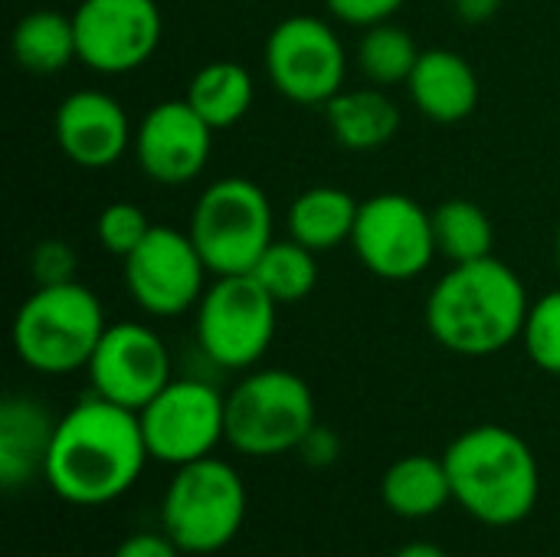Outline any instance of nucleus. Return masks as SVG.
Segmentation results:
<instances>
[{
    "instance_id": "nucleus-1",
    "label": "nucleus",
    "mask_w": 560,
    "mask_h": 557,
    "mask_svg": "<svg viewBox=\"0 0 560 557\" xmlns=\"http://www.w3.org/2000/svg\"><path fill=\"white\" fill-rule=\"evenodd\" d=\"M148 456L138 414L89 394L56 420L43 476L62 502L92 509L121 499Z\"/></svg>"
},
{
    "instance_id": "nucleus-2",
    "label": "nucleus",
    "mask_w": 560,
    "mask_h": 557,
    "mask_svg": "<svg viewBox=\"0 0 560 557\" xmlns=\"http://www.w3.org/2000/svg\"><path fill=\"white\" fill-rule=\"evenodd\" d=\"M528 292L518 272L495 259L450 266L427 295V328L436 345L463 358H489L522 338Z\"/></svg>"
},
{
    "instance_id": "nucleus-3",
    "label": "nucleus",
    "mask_w": 560,
    "mask_h": 557,
    "mask_svg": "<svg viewBox=\"0 0 560 557\" xmlns=\"http://www.w3.org/2000/svg\"><path fill=\"white\" fill-rule=\"evenodd\" d=\"M453 499L482 525L509 529L532 515L541 489L532 446L495 423L459 433L446 456Z\"/></svg>"
},
{
    "instance_id": "nucleus-4",
    "label": "nucleus",
    "mask_w": 560,
    "mask_h": 557,
    "mask_svg": "<svg viewBox=\"0 0 560 557\" xmlns=\"http://www.w3.org/2000/svg\"><path fill=\"white\" fill-rule=\"evenodd\" d=\"M105 328L98 295L79 279L36 286L13 315V351L36 374H72L89 368Z\"/></svg>"
},
{
    "instance_id": "nucleus-5",
    "label": "nucleus",
    "mask_w": 560,
    "mask_h": 557,
    "mask_svg": "<svg viewBox=\"0 0 560 557\" xmlns=\"http://www.w3.org/2000/svg\"><path fill=\"white\" fill-rule=\"evenodd\" d=\"M190 240L197 243L210 276L253 272L272 236V204L249 177H220L194 204Z\"/></svg>"
},
{
    "instance_id": "nucleus-6",
    "label": "nucleus",
    "mask_w": 560,
    "mask_h": 557,
    "mask_svg": "<svg viewBox=\"0 0 560 557\" xmlns=\"http://www.w3.org/2000/svg\"><path fill=\"white\" fill-rule=\"evenodd\" d=\"M315 423L312 387L292 371H253L226 394V443L243 456L299 450Z\"/></svg>"
},
{
    "instance_id": "nucleus-7",
    "label": "nucleus",
    "mask_w": 560,
    "mask_h": 557,
    "mask_svg": "<svg viewBox=\"0 0 560 557\" xmlns=\"http://www.w3.org/2000/svg\"><path fill=\"white\" fill-rule=\"evenodd\" d=\"M164 535L184 555L226 548L246 519V486L240 473L213 456L177 466L164 496Z\"/></svg>"
},
{
    "instance_id": "nucleus-8",
    "label": "nucleus",
    "mask_w": 560,
    "mask_h": 557,
    "mask_svg": "<svg viewBox=\"0 0 560 557\" xmlns=\"http://www.w3.org/2000/svg\"><path fill=\"white\" fill-rule=\"evenodd\" d=\"M194 312L200 351L226 371L253 368L276 338L279 302L256 282L253 272L213 276Z\"/></svg>"
},
{
    "instance_id": "nucleus-9",
    "label": "nucleus",
    "mask_w": 560,
    "mask_h": 557,
    "mask_svg": "<svg viewBox=\"0 0 560 557\" xmlns=\"http://www.w3.org/2000/svg\"><path fill=\"white\" fill-rule=\"evenodd\" d=\"M272 89L295 105H328L348 76V53L338 30L312 13L279 20L262 49Z\"/></svg>"
},
{
    "instance_id": "nucleus-10",
    "label": "nucleus",
    "mask_w": 560,
    "mask_h": 557,
    "mask_svg": "<svg viewBox=\"0 0 560 557\" xmlns=\"http://www.w3.org/2000/svg\"><path fill=\"white\" fill-rule=\"evenodd\" d=\"M351 250L371 276L410 282L440 256L433 213L407 194H374L358 207Z\"/></svg>"
},
{
    "instance_id": "nucleus-11",
    "label": "nucleus",
    "mask_w": 560,
    "mask_h": 557,
    "mask_svg": "<svg viewBox=\"0 0 560 557\" xmlns=\"http://www.w3.org/2000/svg\"><path fill=\"white\" fill-rule=\"evenodd\" d=\"M207 263L190 240V233L177 227H151L144 243L121 259V279L128 295L144 315L177 318L197 309L207 292Z\"/></svg>"
},
{
    "instance_id": "nucleus-12",
    "label": "nucleus",
    "mask_w": 560,
    "mask_h": 557,
    "mask_svg": "<svg viewBox=\"0 0 560 557\" xmlns=\"http://www.w3.org/2000/svg\"><path fill=\"white\" fill-rule=\"evenodd\" d=\"M148 453L158 463L184 466L213 453L226 440V397L207 381H171L138 410Z\"/></svg>"
},
{
    "instance_id": "nucleus-13",
    "label": "nucleus",
    "mask_w": 560,
    "mask_h": 557,
    "mask_svg": "<svg viewBox=\"0 0 560 557\" xmlns=\"http://www.w3.org/2000/svg\"><path fill=\"white\" fill-rule=\"evenodd\" d=\"M79 62L102 76L141 69L161 46L158 0H82L72 13Z\"/></svg>"
},
{
    "instance_id": "nucleus-14",
    "label": "nucleus",
    "mask_w": 560,
    "mask_h": 557,
    "mask_svg": "<svg viewBox=\"0 0 560 557\" xmlns=\"http://www.w3.org/2000/svg\"><path fill=\"white\" fill-rule=\"evenodd\" d=\"M85 371L92 381V394L135 414L174 381L164 338L141 322L108 325Z\"/></svg>"
},
{
    "instance_id": "nucleus-15",
    "label": "nucleus",
    "mask_w": 560,
    "mask_h": 557,
    "mask_svg": "<svg viewBox=\"0 0 560 557\" xmlns=\"http://www.w3.org/2000/svg\"><path fill=\"white\" fill-rule=\"evenodd\" d=\"M131 148L148 181L180 187L203 174L213 151V128L190 108L187 98H167L144 112Z\"/></svg>"
},
{
    "instance_id": "nucleus-16",
    "label": "nucleus",
    "mask_w": 560,
    "mask_h": 557,
    "mask_svg": "<svg viewBox=\"0 0 560 557\" xmlns=\"http://www.w3.org/2000/svg\"><path fill=\"white\" fill-rule=\"evenodd\" d=\"M59 151L85 171L112 167L135 144V131L121 102L102 89L69 92L52 118Z\"/></svg>"
},
{
    "instance_id": "nucleus-17",
    "label": "nucleus",
    "mask_w": 560,
    "mask_h": 557,
    "mask_svg": "<svg viewBox=\"0 0 560 557\" xmlns=\"http://www.w3.org/2000/svg\"><path fill=\"white\" fill-rule=\"evenodd\" d=\"M410 102L436 125H459L479 108V76L472 62L456 49H423L410 79Z\"/></svg>"
},
{
    "instance_id": "nucleus-18",
    "label": "nucleus",
    "mask_w": 560,
    "mask_h": 557,
    "mask_svg": "<svg viewBox=\"0 0 560 557\" xmlns=\"http://www.w3.org/2000/svg\"><path fill=\"white\" fill-rule=\"evenodd\" d=\"M56 433V420L33 397L10 394L0 404V483L16 492L36 473L46 469V453Z\"/></svg>"
},
{
    "instance_id": "nucleus-19",
    "label": "nucleus",
    "mask_w": 560,
    "mask_h": 557,
    "mask_svg": "<svg viewBox=\"0 0 560 557\" xmlns=\"http://www.w3.org/2000/svg\"><path fill=\"white\" fill-rule=\"evenodd\" d=\"M331 138L348 151H377L400 131V108L381 85L341 89L325 105Z\"/></svg>"
},
{
    "instance_id": "nucleus-20",
    "label": "nucleus",
    "mask_w": 560,
    "mask_h": 557,
    "mask_svg": "<svg viewBox=\"0 0 560 557\" xmlns=\"http://www.w3.org/2000/svg\"><path fill=\"white\" fill-rule=\"evenodd\" d=\"M184 98L213 131H220V128H233L249 115L256 98V82L243 62L213 59L190 76Z\"/></svg>"
},
{
    "instance_id": "nucleus-21",
    "label": "nucleus",
    "mask_w": 560,
    "mask_h": 557,
    "mask_svg": "<svg viewBox=\"0 0 560 557\" xmlns=\"http://www.w3.org/2000/svg\"><path fill=\"white\" fill-rule=\"evenodd\" d=\"M358 200L331 184L302 190L289 207V236L315 253H328L341 243H351Z\"/></svg>"
},
{
    "instance_id": "nucleus-22",
    "label": "nucleus",
    "mask_w": 560,
    "mask_h": 557,
    "mask_svg": "<svg viewBox=\"0 0 560 557\" xmlns=\"http://www.w3.org/2000/svg\"><path fill=\"white\" fill-rule=\"evenodd\" d=\"M10 53H13L16 66L33 76L62 72L69 62L79 59L72 16H66L59 10H30L13 26Z\"/></svg>"
},
{
    "instance_id": "nucleus-23",
    "label": "nucleus",
    "mask_w": 560,
    "mask_h": 557,
    "mask_svg": "<svg viewBox=\"0 0 560 557\" xmlns=\"http://www.w3.org/2000/svg\"><path fill=\"white\" fill-rule=\"evenodd\" d=\"M381 499L400 519H430V515H436L453 499L446 463L436 460V456H404V460H397L384 473Z\"/></svg>"
},
{
    "instance_id": "nucleus-24",
    "label": "nucleus",
    "mask_w": 560,
    "mask_h": 557,
    "mask_svg": "<svg viewBox=\"0 0 560 557\" xmlns=\"http://www.w3.org/2000/svg\"><path fill=\"white\" fill-rule=\"evenodd\" d=\"M433 213V236H436V253L450 259L453 266L459 263H476L492 256L495 246V227L492 217L466 197L443 200Z\"/></svg>"
},
{
    "instance_id": "nucleus-25",
    "label": "nucleus",
    "mask_w": 560,
    "mask_h": 557,
    "mask_svg": "<svg viewBox=\"0 0 560 557\" xmlns=\"http://www.w3.org/2000/svg\"><path fill=\"white\" fill-rule=\"evenodd\" d=\"M420 53L423 49L417 46L413 33L407 26L387 20V23L368 26L361 33L358 49H354V59H358L361 76L371 85L394 89V85H407V79H410Z\"/></svg>"
},
{
    "instance_id": "nucleus-26",
    "label": "nucleus",
    "mask_w": 560,
    "mask_h": 557,
    "mask_svg": "<svg viewBox=\"0 0 560 557\" xmlns=\"http://www.w3.org/2000/svg\"><path fill=\"white\" fill-rule=\"evenodd\" d=\"M253 276L279 305H295L308 299L318 286V253L292 236L272 240L253 266Z\"/></svg>"
},
{
    "instance_id": "nucleus-27",
    "label": "nucleus",
    "mask_w": 560,
    "mask_h": 557,
    "mask_svg": "<svg viewBox=\"0 0 560 557\" xmlns=\"http://www.w3.org/2000/svg\"><path fill=\"white\" fill-rule=\"evenodd\" d=\"M522 341L528 358L548 371L560 374V289L535 299L528 305V318L522 328Z\"/></svg>"
},
{
    "instance_id": "nucleus-28",
    "label": "nucleus",
    "mask_w": 560,
    "mask_h": 557,
    "mask_svg": "<svg viewBox=\"0 0 560 557\" xmlns=\"http://www.w3.org/2000/svg\"><path fill=\"white\" fill-rule=\"evenodd\" d=\"M151 227L154 223L148 220V213L138 204L115 200V204H105L98 210V217H95V240H98V246L105 253L125 259V256H131L144 243Z\"/></svg>"
},
{
    "instance_id": "nucleus-29",
    "label": "nucleus",
    "mask_w": 560,
    "mask_h": 557,
    "mask_svg": "<svg viewBox=\"0 0 560 557\" xmlns=\"http://www.w3.org/2000/svg\"><path fill=\"white\" fill-rule=\"evenodd\" d=\"M79 256L66 240H39L30 250V276L36 286H66L75 282Z\"/></svg>"
},
{
    "instance_id": "nucleus-30",
    "label": "nucleus",
    "mask_w": 560,
    "mask_h": 557,
    "mask_svg": "<svg viewBox=\"0 0 560 557\" xmlns=\"http://www.w3.org/2000/svg\"><path fill=\"white\" fill-rule=\"evenodd\" d=\"M331 16L348 23V26H377L394 20V13L407 3V0H325Z\"/></svg>"
},
{
    "instance_id": "nucleus-31",
    "label": "nucleus",
    "mask_w": 560,
    "mask_h": 557,
    "mask_svg": "<svg viewBox=\"0 0 560 557\" xmlns=\"http://www.w3.org/2000/svg\"><path fill=\"white\" fill-rule=\"evenodd\" d=\"M299 453L305 456L308 466H331V463L338 460V453H341V443H338V437H335L328 427H318V423H315V427L308 430V437L302 440Z\"/></svg>"
},
{
    "instance_id": "nucleus-32",
    "label": "nucleus",
    "mask_w": 560,
    "mask_h": 557,
    "mask_svg": "<svg viewBox=\"0 0 560 557\" xmlns=\"http://www.w3.org/2000/svg\"><path fill=\"white\" fill-rule=\"evenodd\" d=\"M112 557H180V548L167 535H131Z\"/></svg>"
},
{
    "instance_id": "nucleus-33",
    "label": "nucleus",
    "mask_w": 560,
    "mask_h": 557,
    "mask_svg": "<svg viewBox=\"0 0 560 557\" xmlns=\"http://www.w3.org/2000/svg\"><path fill=\"white\" fill-rule=\"evenodd\" d=\"M505 0H453V10L463 23L476 26V23H489L499 10H502Z\"/></svg>"
},
{
    "instance_id": "nucleus-34",
    "label": "nucleus",
    "mask_w": 560,
    "mask_h": 557,
    "mask_svg": "<svg viewBox=\"0 0 560 557\" xmlns=\"http://www.w3.org/2000/svg\"><path fill=\"white\" fill-rule=\"evenodd\" d=\"M394 557H450L443 548H436V545H427V542H413V545H407V548H400Z\"/></svg>"
},
{
    "instance_id": "nucleus-35",
    "label": "nucleus",
    "mask_w": 560,
    "mask_h": 557,
    "mask_svg": "<svg viewBox=\"0 0 560 557\" xmlns=\"http://www.w3.org/2000/svg\"><path fill=\"white\" fill-rule=\"evenodd\" d=\"M555 259H558V272H560V220H558V236H555Z\"/></svg>"
}]
</instances>
